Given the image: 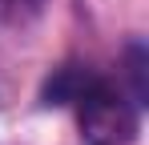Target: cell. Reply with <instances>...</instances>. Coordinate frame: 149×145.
Instances as JSON below:
<instances>
[{"label":"cell","mask_w":149,"mask_h":145,"mask_svg":"<svg viewBox=\"0 0 149 145\" xmlns=\"http://www.w3.org/2000/svg\"><path fill=\"white\" fill-rule=\"evenodd\" d=\"M81 137L89 145H129L141 133V105L125 93V85L101 77L97 69H85L73 101Z\"/></svg>","instance_id":"6da1fadb"},{"label":"cell","mask_w":149,"mask_h":145,"mask_svg":"<svg viewBox=\"0 0 149 145\" xmlns=\"http://www.w3.org/2000/svg\"><path fill=\"white\" fill-rule=\"evenodd\" d=\"M40 8H45V0H0V24L24 28L40 16Z\"/></svg>","instance_id":"7a4b0ae2"}]
</instances>
